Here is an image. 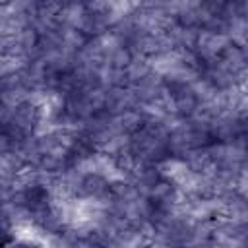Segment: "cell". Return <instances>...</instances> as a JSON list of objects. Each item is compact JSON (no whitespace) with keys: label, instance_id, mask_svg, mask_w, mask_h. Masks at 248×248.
Masks as SVG:
<instances>
[{"label":"cell","instance_id":"6da1fadb","mask_svg":"<svg viewBox=\"0 0 248 248\" xmlns=\"http://www.w3.org/2000/svg\"><path fill=\"white\" fill-rule=\"evenodd\" d=\"M10 248H37V246L31 244V242H16V244H12Z\"/></svg>","mask_w":248,"mask_h":248},{"label":"cell","instance_id":"7a4b0ae2","mask_svg":"<svg viewBox=\"0 0 248 248\" xmlns=\"http://www.w3.org/2000/svg\"><path fill=\"white\" fill-rule=\"evenodd\" d=\"M0 248H6V244H4V242H2V240H0Z\"/></svg>","mask_w":248,"mask_h":248}]
</instances>
